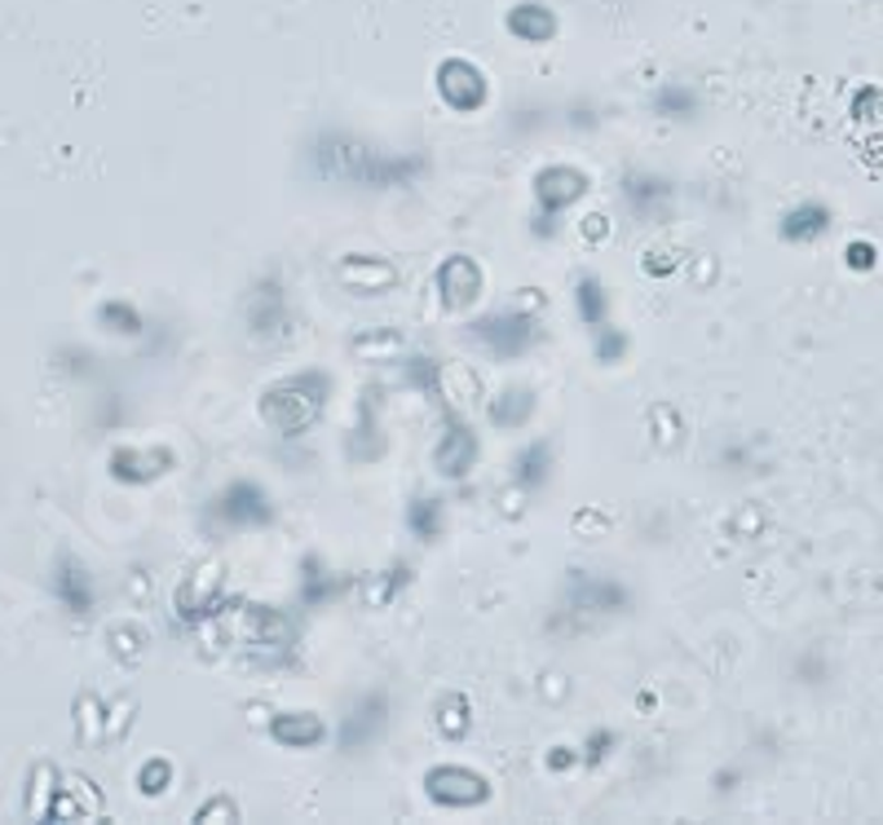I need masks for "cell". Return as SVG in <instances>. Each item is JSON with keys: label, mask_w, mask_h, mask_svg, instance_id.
Segmentation results:
<instances>
[{"label": "cell", "mask_w": 883, "mask_h": 825, "mask_svg": "<svg viewBox=\"0 0 883 825\" xmlns=\"http://www.w3.org/2000/svg\"><path fill=\"white\" fill-rule=\"evenodd\" d=\"M437 89H442V97H447L456 110H473V106H482V97H486V80H482V71H478L473 62H464V58L442 62V71H437Z\"/></svg>", "instance_id": "obj_1"}, {"label": "cell", "mask_w": 883, "mask_h": 825, "mask_svg": "<svg viewBox=\"0 0 883 825\" xmlns=\"http://www.w3.org/2000/svg\"><path fill=\"white\" fill-rule=\"evenodd\" d=\"M478 340H486L499 358H513V353H521L534 340V322L521 314H495V318L478 322Z\"/></svg>", "instance_id": "obj_2"}, {"label": "cell", "mask_w": 883, "mask_h": 825, "mask_svg": "<svg viewBox=\"0 0 883 825\" xmlns=\"http://www.w3.org/2000/svg\"><path fill=\"white\" fill-rule=\"evenodd\" d=\"M216 512L226 517L231 526H239V521H266V517H270V499H266L257 486L239 482V486H231L226 495H221V508H216Z\"/></svg>", "instance_id": "obj_3"}, {"label": "cell", "mask_w": 883, "mask_h": 825, "mask_svg": "<svg viewBox=\"0 0 883 825\" xmlns=\"http://www.w3.org/2000/svg\"><path fill=\"white\" fill-rule=\"evenodd\" d=\"M437 287H447V300H451V305H464V300H473V292L482 287V274H478L473 261L456 257L447 270L437 274Z\"/></svg>", "instance_id": "obj_4"}, {"label": "cell", "mask_w": 883, "mask_h": 825, "mask_svg": "<svg viewBox=\"0 0 883 825\" xmlns=\"http://www.w3.org/2000/svg\"><path fill=\"white\" fill-rule=\"evenodd\" d=\"M508 32L521 36V40H530V45H539V40H548L552 32H557V19H552L543 5H517L508 14Z\"/></svg>", "instance_id": "obj_5"}, {"label": "cell", "mask_w": 883, "mask_h": 825, "mask_svg": "<svg viewBox=\"0 0 883 825\" xmlns=\"http://www.w3.org/2000/svg\"><path fill=\"white\" fill-rule=\"evenodd\" d=\"M539 195H543V203H570V199H579L584 195V177L579 173H570V168H552L543 181H539Z\"/></svg>", "instance_id": "obj_6"}, {"label": "cell", "mask_w": 883, "mask_h": 825, "mask_svg": "<svg viewBox=\"0 0 883 825\" xmlns=\"http://www.w3.org/2000/svg\"><path fill=\"white\" fill-rule=\"evenodd\" d=\"M654 110L668 115V120H685V115L694 110V93L681 89V84H662L658 97H654Z\"/></svg>", "instance_id": "obj_7"}, {"label": "cell", "mask_w": 883, "mask_h": 825, "mask_svg": "<svg viewBox=\"0 0 883 825\" xmlns=\"http://www.w3.org/2000/svg\"><path fill=\"white\" fill-rule=\"evenodd\" d=\"M543 468H548V446L539 441V446H530L526 455H521V468H517V482H526V486H539L548 473H543Z\"/></svg>", "instance_id": "obj_8"}, {"label": "cell", "mask_w": 883, "mask_h": 825, "mask_svg": "<svg viewBox=\"0 0 883 825\" xmlns=\"http://www.w3.org/2000/svg\"><path fill=\"white\" fill-rule=\"evenodd\" d=\"M274 738H279V742H301V746H314V742H322V724H318L314 716H305V720H301V729H292V733H287V720H274Z\"/></svg>", "instance_id": "obj_9"}, {"label": "cell", "mask_w": 883, "mask_h": 825, "mask_svg": "<svg viewBox=\"0 0 883 825\" xmlns=\"http://www.w3.org/2000/svg\"><path fill=\"white\" fill-rule=\"evenodd\" d=\"M579 314H584L588 322H601V314H605V292H601L597 279L579 283Z\"/></svg>", "instance_id": "obj_10"}, {"label": "cell", "mask_w": 883, "mask_h": 825, "mask_svg": "<svg viewBox=\"0 0 883 825\" xmlns=\"http://www.w3.org/2000/svg\"><path fill=\"white\" fill-rule=\"evenodd\" d=\"M610 742H614V738H610V733H597V738H592V746H588V759H601V755H605V746H610Z\"/></svg>", "instance_id": "obj_11"}]
</instances>
